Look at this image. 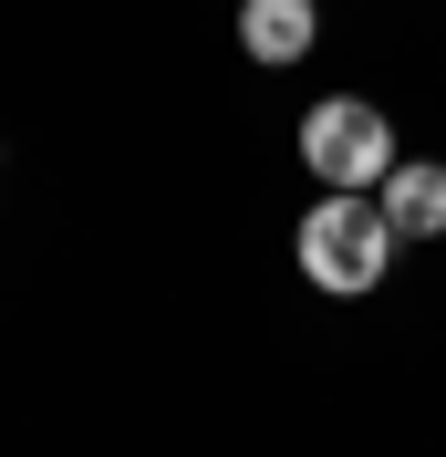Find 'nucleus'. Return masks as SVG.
<instances>
[{
    "instance_id": "1",
    "label": "nucleus",
    "mask_w": 446,
    "mask_h": 457,
    "mask_svg": "<svg viewBox=\"0 0 446 457\" xmlns=\"http://www.w3.org/2000/svg\"><path fill=\"white\" fill-rule=\"evenodd\" d=\"M291 260H301L311 291H333V302H363V291H384L394 270V219L374 187H322L291 228Z\"/></svg>"
},
{
    "instance_id": "2",
    "label": "nucleus",
    "mask_w": 446,
    "mask_h": 457,
    "mask_svg": "<svg viewBox=\"0 0 446 457\" xmlns=\"http://www.w3.org/2000/svg\"><path fill=\"white\" fill-rule=\"evenodd\" d=\"M394 156H405V145H394V114L363 104V94H322V104L301 114V167H311V187H384Z\"/></svg>"
},
{
    "instance_id": "3",
    "label": "nucleus",
    "mask_w": 446,
    "mask_h": 457,
    "mask_svg": "<svg viewBox=\"0 0 446 457\" xmlns=\"http://www.w3.org/2000/svg\"><path fill=\"white\" fill-rule=\"evenodd\" d=\"M374 198H384L394 239H446V156H394Z\"/></svg>"
},
{
    "instance_id": "4",
    "label": "nucleus",
    "mask_w": 446,
    "mask_h": 457,
    "mask_svg": "<svg viewBox=\"0 0 446 457\" xmlns=\"http://www.w3.org/2000/svg\"><path fill=\"white\" fill-rule=\"evenodd\" d=\"M311 42H322V11L311 0H250L239 11V53L250 62H301Z\"/></svg>"
}]
</instances>
